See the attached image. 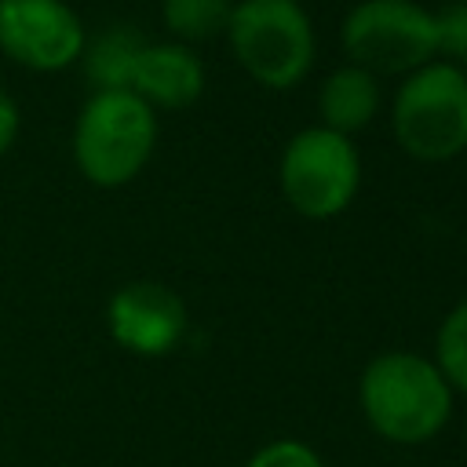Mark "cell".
Returning a JSON list of instances; mask_svg holds the SVG:
<instances>
[{
  "mask_svg": "<svg viewBox=\"0 0 467 467\" xmlns=\"http://www.w3.org/2000/svg\"><path fill=\"white\" fill-rule=\"evenodd\" d=\"M358 401L365 423L394 445L431 441L452 416V387L431 358L412 350L376 354L358 379Z\"/></svg>",
  "mask_w": 467,
  "mask_h": 467,
  "instance_id": "cell-1",
  "label": "cell"
},
{
  "mask_svg": "<svg viewBox=\"0 0 467 467\" xmlns=\"http://www.w3.org/2000/svg\"><path fill=\"white\" fill-rule=\"evenodd\" d=\"M226 40L241 69L270 88H296L314 66V22L299 0H237L226 22Z\"/></svg>",
  "mask_w": 467,
  "mask_h": 467,
  "instance_id": "cell-4",
  "label": "cell"
},
{
  "mask_svg": "<svg viewBox=\"0 0 467 467\" xmlns=\"http://www.w3.org/2000/svg\"><path fill=\"white\" fill-rule=\"evenodd\" d=\"M390 131L412 161L441 164L460 157L467 150V73L438 58L412 69L394 91Z\"/></svg>",
  "mask_w": 467,
  "mask_h": 467,
  "instance_id": "cell-3",
  "label": "cell"
},
{
  "mask_svg": "<svg viewBox=\"0 0 467 467\" xmlns=\"http://www.w3.org/2000/svg\"><path fill=\"white\" fill-rule=\"evenodd\" d=\"M244 467H325V463L306 441L277 438V441H266L263 449H255Z\"/></svg>",
  "mask_w": 467,
  "mask_h": 467,
  "instance_id": "cell-15",
  "label": "cell"
},
{
  "mask_svg": "<svg viewBox=\"0 0 467 467\" xmlns=\"http://www.w3.org/2000/svg\"><path fill=\"white\" fill-rule=\"evenodd\" d=\"M131 91L150 109H186L204 91V62L193 55V47L175 40L146 44L135 62Z\"/></svg>",
  "mask_w": 467,
  "mask_h": 467,
  "instance_id": "cell-9",
  "label": "cell"
},
{
  "mask_svg": "<svg viewBox=\"0 0 467 467\" xmlns=\"http://www.w3.org/2000/svg\"><path fill=\"white\" fill-rule=\"evenodd\" d=\"M88 33L66 0H0V51L26 69L58 73L84 55Z\"/></svg>",
  "mask_w": 467,
  "mask_h": 467,
  "instance_id": "cell-7",
  "label": "cell"
},
{
  "mask_svg": "<svg viewBox=\"0 0 467 467\" xmlns=\"http://www.w3.org/2000/svg\"><path fill=\"white\" fill-rule=\"evenodd\" d=\"M18 106H15V99L11 95H4L0 91V157L11 150V142H15V135H18Z\"/></svg>",
  "mask_w": 467,
  "mask_h": 467,
  "instance_id": "cell-16",
  "label": "cell"
},
{
  "mask_svg": "<svg viewBox=\"0 0 467 467\" xmlns=\"http://www.w3.org/2000/svg\"><path fill=\"white\" fill-rule=\"evenodd\" d=\"M376 109H379V80H376L368 69L354 66V62L332 69V73L325 77L321 91H317L321 128L339 131V135H347V139H350L354 131L368 128L372 117H376Z\"/></svg>",
  "mask_w": 467,
  "mask_h": 467,
  "instance_id": "cell-10",
  "label": "cell"
},
{
  "mask_svg": "<svg viewBox=\"0 0 467 467\" xmlns=\"http://www.w3.org/2000/svg\"><path fill=\"white\" fill-rule=\"evenodd\" d=\"M277 182L292 212L303 219H336L358 197L361 157L347 135L314 124L285 142Z\"/></svg>",
  "mask_w": 467,
  "mask_h": 467,
  "instance_id": "cell-5",
  "label": "cell"
},
{
  "mask_svg": "<svg viewBox=\"0 0 467 467\" xmlns=\"http://www.w3.org/2000/svg\"><path fill=\"white\" fill-rule=\"evenodd\" d=\"M434 36L438 51L449 58H467V0H452L441 11H434Z\"/></svg>",
  "mask_w": 467,
  "mask_h": 467,
  "instance_id": "cell-14",
  "label": "cell"
},
{
  "mask_svg": "<svg viewBox=\"0 0 467 467\" xmlns=\"http://www.w3.org/2000/svg\"><path fill=\"white\" fill-rule=\"evenodd\" d=\"M157 117L135 91H95L73 124V161L91 186H128L153 157Z\"/></svg>",
  "mask_w": 467,
  "mask_h": 467,
  "instance_id": "cell-2",
  "label": "cell"
},
{
  "mask_svg": "<svg viewBox=\"0 0 467 467\" xmlns=\"http://www.w3.org/2000/svg\"><path fill=\"white\" fill-rule=\"evenodd\" d=\"M186 303L161 281H128L106 303V325L117 347L139 358H161L186 336Z\"/></svg>",
  "mask_w": 467,
  "mask_h": 467,
  "instance_id": "cell-8",
  "label": "cell"
},
{
  "mask_svg": "<svg viewBox=\"0 0 467 467\" xmlns=\"http://www.w3.org/2000/svg\"><path fill=\"white\" fill-rule=\"evenodd\" d=\"M343 51L354 66L379 73H412L438 55L434 11L416 0H361L339 26Z\"/></svg>",
  "mask_w": 467,
  "mask_h": 467,
  "instance_id": "cell-6",
  "label": "cell"
},
{
  "mask_svg": "<svg viewBox=\"0 0 467 467\" xmlns=\"http://www.w3.org/2000/svg\"><path fill=\"white\" fill-rule=\"evenodd\" d=\"M460 69H463V73H467V58H463V66H460Z\"/></svg>",
  "mask_w": 467,
  "mask_h": 467,
  "instance_id": "cell-17",
  "label": "cell"
},
{
  "mask_svg": "<svg viewBox=\"0 0 467 467\" xmlns=\"http://www.w3.org/2000/svg\"><path fill=\"white\" fill-rule=\"evenodd\" d=\"M146 40L135 26H109L95 40L84 44V73L95 84V91H131L135 62Z\"/></svg>",
  "mask_w": 467,
  "mask_h": 467,
  "instance_id": "cell-11",
  "label": "cell"
},
{
  "mask_svg": "<svg viewBox=\"0 0 467 467\" xmlns=\"http://www.w3.org/2000/svg\"><path fill=\"white\" fill-rule=\"evenodd\" d=\"M234 0H161L164 29L175 36V44H197L226 33Z\"/></svg>",
  "mask_w": 467,
  "mask_h": 467,
  "instance_id": "cell-12",
  "label": "cell"
},
{
  "mask_svg": "<svg viewBox=\"0 0 467 467\" xmlns=\"http://www.w3.org/2000/svg\"><path fill=\"white\" fill-rule=\"evenodd\" d=\"M431 361L438 365V372L445 376V383L452 390L467 394V299H460L438 325Z\"/></svg>",
  "mask_w": 467,
  "mask_h": 467,
  "instance_id": "cell-13",
  "label": "cell"
}]
</instances>
